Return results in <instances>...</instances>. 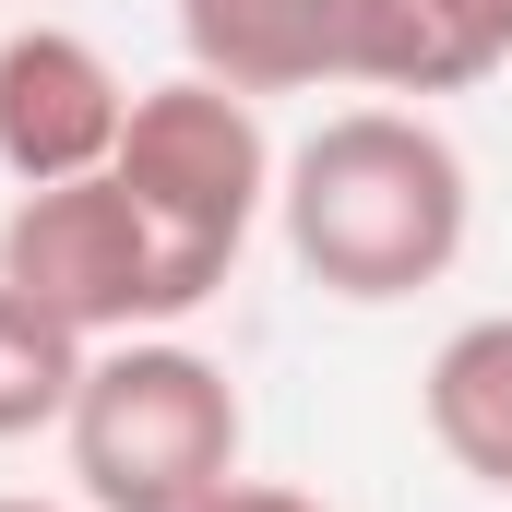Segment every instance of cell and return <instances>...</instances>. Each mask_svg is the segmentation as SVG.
Here are the masks:
<instances>
[{
  "label": "cell",
  "instance_id": "ba28073f",
  "mask_svg": "<svg viewBox=\"0 0 512 512\" xmlns=\"http://www.w3.org/2000/svg\"><path fill=\"white\" fill-rule=\"evenodd\" d=\"M429 441L477 489H512V310L441 334V358H429Z\"/></svg>",
  "mask_w": 512,
  "mask_h": 512
},
{
  "label": "cell",
  "instance_id": "5b68a950",
  "mask_svg": "<svg viewBox=\"0 0 512 512\" xmlns=\"http://www.w3.org/2000/svg\"><path fill=\"white\" fill-rule=\"evenodd\" d=\"M120 120H131V84L108 72L96 36H72V24L0 36V167H12V191L96 179L120 155Z\"/></svg>",
  "mask_w": 512,
  "mask_h": 512
},
{
  "label": "cell",
  "instance_id": "6da1fadb",
  "mask_svg": "<svg viewBox=\"0 0 512 512\" xmlns=\"http://www.w3.org/2000/svg\"><path fill=\"white\" fill-rule=\"evenodd\" d=\"M274 227L322 298L393 310L441 286L477 227V179L429 108H334L286 167H274Z\"/></svg>",
  "mask_w": 512,
  "mask_h": 512
},
{
  "label": "cell",
  "instance_id": "8992f818",
  "mask_svg": "<svg viewBox=\"0 0 512 512\" xmlns=\"http://www.w3.org/2000/svg\"><path fill=\"white\" fill-rule=\"evenodd\" d=\"M179 48L227 96L358 84V0H179Z\"/></svg>",
  "mask_w": 512,
  "mask_h": 512
},
{
  "label": "cell",
  "instance_id": "8fae6325",
  "mask_svg": "<svg viewBox=\"0 0 512 512\" xmlns=\"http://www.w3.org/2000/svg\"><path fill=\"white\" fill-rule=\"evenodd\" d=\"M0 512H60V501H0Z\"/></svg>",
  "mask_w": 512,
  "mask_h": 512
},
{
  "label": "cell",
  "instance_id": "3957f363",
  "mask_svg": "<svg viewBox=\"0 0 512 512\" xmlns=\"http://www.w3.org/2000/svg\"><path fill=\"white\" fill-rule=\"evenodd\" d=\"M72 441V477H84V512H203L227 477H239V382L179 346V334H120L96 346V370L60 417Z\"/></svg>",
  "mask_w": 512,
  "mask_h": 512
},
{
  "label": "cell",
  "instance_id": "277c9868",
  "mask_svg": "<svg viewBox=\"0 0 512 512\" xmlns=\"http://www.w3.org/2000/svg\"><path fill=\"white\" fill-rule=\"evenodd\" d=\"M0 286H24L36 310H60L84 346H120V334H155L179 322L167 310V262H155V227L131 215V191L96 167V179H48L0 215Z\"/></svg>",
  "mask_w": 512,
  "mask_h": 512
},
{
  "label": "cell",
  "instance_id": "7a4b0ae2",
  "mask_svg": "<svg viewBox=\"0 0 512 512\" xmlns=\"http://www.w3.org/2000/svg\"><path fill=\"white\" fill-rule=\"evenodd\" d=\"M274 131H262L251 96H227V84H203V72H179V84H143L120 120V155H108V179L131 191V215L155 227V262H167V310L191 322L239 251H251V227L274 215Z\"/></svg>",
  "mask_w": 512,
  "mask_h": 512
},
{
  "label": "cell",
  "instance_id": "52a82bcc",
  "mask_svg": "<svg viewBox=\"0 0 512 512\" xmlns=\"http://www.w3.org/2000/svg\"><path fill=\"white\" fill-rule=\"evenodd\" d=\"M512 60V0H358L370 96H465Z\"/></svg>",
  "mask_w": 512,
  "mask_h": 512
},
{
  "label": "cell",
  "instance_id": "9c48e42d",
  "mask_svg": "<svg viewBox=\"0 0 512 512\" xmlns=\"http://www.w3.org/2000/svg\"><path fill=\"white\" fill-rule=\"evenodd\" d=\"M84 370H96V346H84L60 310H36L24 286H0V441L60 429L72 393H84Z\"/></svg>",
  "mask_w": 512,
  "mask_h": 512
},
{
  "label": "cell",
  "instance_id": "30bf717a",
  "mask_svg": "<svg viewBox=\"0 0 512 512\" xmlns=\"http://www.w3.org/2000/svg\"><path fill=\"white\" fill-rule=\"evenodd\" d=\"M203 512H322V501H310V489H274V477H227Z\"/></svg>",
  "mask_w": 512,
  "mask_h": 512
}]
</instances>
